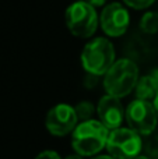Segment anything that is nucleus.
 I'll return each instance as SVG.
<instances>
[{"instance_id": "nucleus-1", "label": "nucleus", "mask_w": 158, "mask_h": 159, "mask_svg": "<svg viewBox=\"0 0 158 159\" xmlns=\"http://www.w3.org/2000/svg\"><path fill=\"white\" fill-rule=\"evenodd\" d=\"M109 130L100 120H87L77 124L72 135V145L76 154L92 157L106 148Z\"/></svg>"}, {"instance_id": "nucleus-2", "label": "nucleus", "mask_w": 158, "mask_h": 159, "mask_svg": "<svg viewBox=\"0 0 158 159\" xmlns=\"http://www.w3.org/2000/svg\"><path fill=\"white\" fill-rule=\"evenodd\" d=\"M139 78L137 64L130 59H120L104 75V88L108 95L123 98L136 88Z\"/></svg>"}, {"instance_id": "nucleus-3", "label": "nucleus", "mask_w": 158, "mask_h": 159, "mask_svg": "<svg viewBox=\"0 0 158 159\" xmlns=\"http://www.w3.org/2000/svg\"><path fill=\"white\" fill-rule=\"evenodd\" d=\"M115 63V49L106 38H95L84 46L81 64L91 75H105Z\"/></svg>"}, {"instance_id": "nucleus-4", "label": "nucleus", "mask_w": 158, "mask_h": 159, "mask_svg": "<svg viewBox=\"0 0 158 159\" xmlns=\"http://www.w3.org/2000/svg\"><path fill=\"white\" fill-rule=\"evenodd\" d=\"M66 25L77 38H90L95 34L100 18L95 7L87 2H74L66 10Z\"/></svg>"}, {"instance_id": "nucleus-5", "label": "nucleus", "mask_w": 158, "mask_h": 159, "mask_svg": "<svg viewBox=\"0 0 158 159\" xmlns=\"http://www.w3.org/2000/svg\"><path fill=\"white\" fill-rule=\"evenodd\" d=\"M142 135L130 127H119L109 131L106 149L116 159H133L142 151Z\"/></svg>"}, {"instance_id": "nucleus-6", "label": "nucleus", "mask_w": 158, "mask_h": 159, "mask_svg": "<svg viewBox=\"0 0 158 159\" xmlns=\"http://www.w3.org/2000/svg\"><path fill=\"white\" fill-rule=\"evenodd\" d=\"M126 121L129 127L140 135H148L157 127V110L151 102L144 99H134L126 109Z\"/></svg>"}, {"instance_id": "nucleus-7", "label": "nucleus", "mask_w": 158, "mask_h": 159, "mask_svg": "<svg viewBox=\"0 0 158 159\" xmlns=\"http://www.w3.org/2000/svg\"><path fill=\"white\" fill-rule=\"evenodd\" d=\"M78 117L73 106L66 103H59L48 112L45 126L48 131L56 137H64L73 133L77 127Z\"/></svg>"}, {"instance_id": "nucleus-8", "label": "nucleus", "mask_w": 158, "mask_h": 159, "mask_svg": "<svg viewBox=\"0 0 158 159\" xmlns=\"http://www.w3.org/2000/svg\"><path fill=\"white\" fill-rule=\"evenodd\" d=\"M101 28L108 36L118 38L128 31L130 24V16L128 8L120 3H111L105 6L101 13Z\"/></svg>"}, {"instance_id": "nucleus-9", "label": "nucleus", "mask_w": 158, "mask_h": 159, "mask_svg": "<svg viewBox=\"0 0 158 159\" xmlns=\"http://www.w3.org/2000/svg\"><path fill=\"white\" fill-rule=\"evenodd\" d=\"M97 115L98 120L111 131L122 126L123 119H126V110L123 109L120 98L106 93L98 102Z\"/></svg>"}, {"instance_id": "nucleus-10", "label": "nucleus", "mask_w": 158, "mask_h": 159, "mask_svg": "<svg viewBox=\"0 0 158 159\" xmlns=\"http://www.w3.org/2000/svg\"><path fill=\"white\" fill-rule=\"evenodd\" d=\"M134 91H136L137 99L150 101L156 98L158 93V69H154L150 74L140 77Z\"/></svg>"}, {"instance_id": "nucleus-11", "label": "nucleus", "mask_w": 158, "mask_h": 159, "mask_svg": "<svg viewBox=\"0 0 158 159\" xmlns=\"http://www.w3.org/2000/svg\"><path fill=\"white\" fill-rule=\"evenodd\" d=\"M140 28L146 34H157L158 32V13L157 11H147L143 14L140 20Z\"/></svg>"}, {"instance_id": "nucleus-12", "label": "nucleus", "mask_w": 158, "mask_h": 159, "mask_svg": "<svg viewBox=\"0 0 158 159\" xmlns=\"http://www.w3.org/2000/svg\"><path fill=\"white\" fill-rule=\"evenodd\" d=\"M74 110H76V115H77L78 120L87 121V120H91L92 115H94V112H95V107L92 106L91 102L81 101L74 106Z\"/></svg>"}, {"instance_id": "nucleus-13", "label": "nucleus", "mask_w": 158, "mask_h": 159, "mask_svg": "<svg viewBox=\"0 0 158 159\" xmlns=\"http://www.w3.org/2000/svg\"><path fill=\"white\" fill-rule=\"evenodd\" d=\"M126 6L134 8V10H144V8L150 7L156 0H123Z\"/></svg>"}, {"instance_id": "nucleus-14", "label": "nucleus", "mask_w": 158, "mask_h": 159, "mask_svg": "<svg viewBox=\"0 0 158 159\" xmlns=\"http://www.w3.org/2000/svg\"><path fill=\"white\" fill-rule=\"evenodd\" d=\"M35 159H62L60 155L55 151H44L38 155Z\"/></svg>"}, {"instance_id": "nucleus-15", "label": "nucleus", "mask_w": 158, "mask_h": 159, "mask_svg": "<svg viewBox=\"0 0 158 159\" xmlns=\"http://www.w3.org/2000/svg\"><path fill=\"white\" fill-rule=\"evenodd\" d=\"M84 2H87L88 4L94 6V7H101V6H104L108 0H84Z\"/></svg>"}, {"instance_id": "nucleus-16", "label": "nucleus", "mask_w": 158, "mask_h": 159, "mask_svg": "<svg viewBox=\"0 0 158 159\" xmlns=\"http://www.w3.org/2000/svg\"><path fill=\"white\" fill-rule=\"evenodd\" d=\"M91 159H116V158H114L112 155H98V157L91 158Z\"/></svg>"}, {"instance_id": "nucleus-17", "label": "nucleus", "mask_w": 158, "mask_h": 159, "mask_svg": "<svg viewBox=\"0 0 158 159\" xmlns=\"http://www.w3.org/2000/svg\"><path fill=\"white\" fill-rule=\"evenodd\" d=\"M64 159H83V157L78 154H73V155H69V157H66Z\"/></svg>"}, {"instance_id": "nucleus-18", "label": "nucleus", "mask_w": 158, "mask_h": 159, "mask_svg": "<svg viewBox=\"0 0 158 159\" xmlns=\"http://www.w3.org/2000/svg\"><path fill=\"white\" fill-rule=\"evenodd\" d=\"M153 105H154V107H156V110H157V115H158V93L156 95V98H154Z\"/></svg>"}, {"instance_id": "nucleus-19", "label": "nucleus", "mask_w": 158, "mask_h": 159, "mask_svg": "<svg viewBox=\"0 0 158 159\" xmlns=\"http://www.w3.org/2000/svg\"><path fill=\"white\" fill-rule=\"evenodd\" d=\"M133 159H150V158H147V157H142V155H139V157H136V158H133Z\"/></svg>"}]
</instances>
